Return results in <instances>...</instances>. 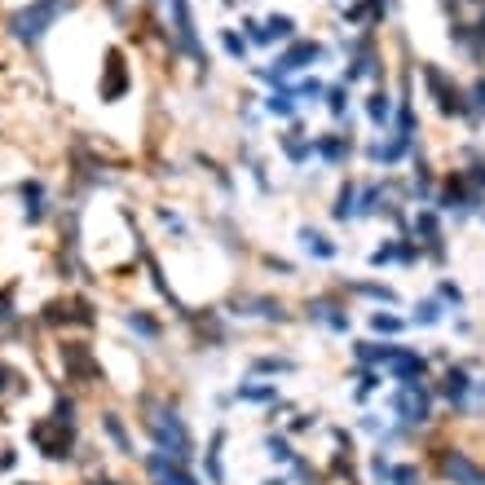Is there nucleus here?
I'll use <instances>...</instances> for the list:
<instances>
[{"mask_svg":"<svg viewBox=\"0 0 485 485\" xmlns=\"http://www.w3.org/2000/svg\"><path fill=\"white\" fill-rule=\"evenodd\" d=\"M132 424L142 428L146 446H154V450H163V455H173V459H181V463L199 459V437L190 428L185 410L173 402V393L142 388V393H137V419H132Z\"/></svg>","mask_w":485,"mask_h":485,"instance_id":"f257e3e1","label":"nucleus"},{"mask_svg":"<svg viewBox=\"0 0 485 485\" xmlns=\"http://www.w3.org/2000/svg\"><path fill=\"white\" fill-rule=\"evenodd\" d=\"M79 9V0H23L5 14V36L23 49H40L49 40V31L62 18H71Z\"/></svg>","mask_w":485,"mask_h":485,"instance_id":"f03ea898","label":"nucleus"},{"mask_svg":"<svg viewBox=\"0 0 485 485\" xmlns=\"http://www.w3.org/2000/svg\"><path fill=\"white\" fill-rule=\"evenodd\" d=\"M26 446L45 463L76 468L79 455H84V446H89V437H84V428H71V424L53 419L49 410H45V415H31V419H26Z\"/></svg>","mask_w":485,"mask_h":485,"instance_id":"7ed1b4c3","label":"nucleus"},{"mask_svg":"<svg viewBox=\"0 0 485 485\" xmlns=\"http://www.w3.org/2000/svg\"><path fill=\"white\" fill-rule=\"evenodd\" d=\"M388 419L419 437V428H428V424L437 419V388H433V380L393 384V388H388Z\"/></svg>","mask_w":485,"mask_h":485,"instance_id":"20e7f679","label":"nucleus"},{"mask_svg":"<svg viewBox=\"0 0 485 485\" xmlns=\"http://www.w3.org/2000/svg\"><path fill=\"white\" fill-rule=\"evenodd\" d=\"M93 433H98V446L106 455H115L120 463H137V424L124 415L120 402H98L93 406Z\"/></svg>","mask_w":485,"mask_h":485,"instance_id":"39448f33","label":"nucleus"},{"mask_svg":"<svg viewBox=\"0 0 485 485\" xmlns=\"http://www.w3.org/2000/svg\"><path fill=\"white\" fill-rule=\"evenodd\" d=\"M305 322L322 327L327 335H353V300L340 287H322L305 300Z\"/></svg>","mask_w":485,"mask_h":485,"instance_id":"423d86ee","label":"nucleus"},{"mask_svg":"<svg viewBox=\"0 0 485 485\" xmlns=\"http://www.w3.org/2000/svg\"><path fill=\"white\" fill-rule=\"evenodd\" d=\"M477 371H481V362H477V358L446 362V366H441V375L433 380L437 402H446L455 415H472V388H477Z\"/></svg>","mask_w":485,"mask_h":485,"instance_id":"0eeeda50","label":"nucleus"},{"mask_svg":"<svg viewBox=\"0 0 485 485\" xmlns=\"http://www.w3.org/2000/svg\"><path fill=\"white\" fill-rule=\"evenodd\" d=\"M14 199H18V221H23L26 230H45L53 216H58L49 181L36 177V173H26V177L14 181Z\"/></svg>","mask_w":485,"mask_h":485,"instance_id":"6e6552de","label":"nucleus"},{"mask_svg":"<svg viewBox=\"0 0 485 485\" xmlns=\"http://www.w3.org/2000/svg\"><path fill=\"white\" fill-rule=\"evenodd\" d=\"M230 318H238V322H265V327H287L296 313L274 291H238L230 300Z\"/></svg>","mask_w":485,"mask_h":485,"instance_id":"1a4fd4ad","label":"nucleus"},{"mask_svg":"<svg viewBox=\"0 0 485 485\" xmlns=\"http://www.w3.org/2000/svg\"><path fill=\"white\" fill-rule=\"evenodd\" d=\"M137 472H142V481L146 485H207L199 472H195V463H181L173 455H163V450H154L146 446L142 455H137Z\"/></svg>","mask_w":485,"mask_h":485,"instance_id":"9d476101","label":"nucleus"},{"mask_svg":"<svg viewBox=\"0 0 485 485\" xmlns=\"http://www.w3.org/2000/svg\"><path fill=\"white\" fill-rule=\"evenodd\" d=\"M102 79H98V98H102L106 106L124 102L128 93H132V84H137V76H132V67H128V53L120 49V45H106L102 49Z\"/></svg>","mask_w":485,"mask_h":485,"instance_id":"9b49d317","label":"nucleus"},{"mask_svg":"<svg viewBox=\"0 0 485 485\" xmlns=\"http://www.w3.org/2000/svg\"><path fill=\"white\" fill-rule=\"evenodd\" d=\"M358 154V137L353 128H327V132H313V159L322 168H349Z\"/></svg>","mask_w":485,"mask_h":485,"instance_id":"f8f14e48","label":"nucleus"},{"mask_svg":"<svg viewBox=\"0 0 485 485\" xmlns=\"http://www.w3.org/2000/svg\"><path fill=\"white\" fill-rule=\"evenodd\" d=\"M437 477L446 485H485V463H477L468 450H437Z\"/></svg>","mask_w":485,"mask_h":485,"instance_id":"ddd939ff","label":"nucleus"},{"mask_svg":"<svg viewBox=\"0 0 485 485\" xmlns=\"http://www.w3.org/2000/svg\"><path fill=\"white\" fill-rule=\"evenodd\" d=\"M120 322H124V332L132 335L137 344H146V349L163 344V335H168L163 318H159L154 309H146V305H128V309H120Z\"/></svg>","mask_w":485,"mask_h":485,"instance_id":"4468645a","label":"nucleus"},{"mask_svg":"<svg viewBox=\"0 0 485 485\" xmlns=\"http://www.w3.org/2000/svg\"><path fill=\"white\" fill-rule=\"evenodd\" d=\"M419 260H424V252H419V243H415L410 234L380 238V248L366 256V265H371V269H384V265H402V269H410V265H419Z\"/></svg>","mask_w":485,"mask_h":485,"instance_id":"2eb2a0df","label":"nucleus"},{"mask_svg":"<svg viewBox=\"0 0 485 485\" xmlns=\"http://www.w3.org/2000/svg\"><path fill=\"white\" fill-rule=\"evenodd\" d=\"M226 441H230V428L226 424H216L207 441L199 446V468H204V481L207 485H226L230 481V472H226Z\"/></svg>","mask_w":485,"mask_h":485,"instance_id":"dca6fc26","label":"nucleus"},{"mask_svg":"<svg viewBox=\"0 0 485 485\" xmlns=\"http://www.w3.org/2000/svg\"><path fill=\"white\" fill-rule=\"evenodd\" d=\"M279 154L287 159V168H309L313 163V132H305V120H296V124H282L279 132Z\"/></svg>","mask_w":485,"mask_h":485,"instance_id":"f3484780","label":"nucleus"},{"mask_svg":"<svg viewBox=\"0 0 485 485\" xmlns=\"http://www.w3.org/2000/svg\"><path fill=\"white\" fill-rule=\"evenodd\" d=\"M296 243H300V256H305V260H313V265H335V260H340V252H344L332 234L318 230V226H309V221H305V226H296Z\"/></svg>","mask_w":485,"mask_h":485,"instance_id":"a211bd4d","label":"nucleus"},{"mask_svg":"<svg viewBox=\"0 0 485 485\" xmlns=\"http://www.w3.org/2000/svg\"><path fill=\"white\" fill-rule=\"evenodd\" d=\"M428 353H419V349H410L406 340L397 344V353H393V362L384 366V375H388V384H406V380H428Z\"/></svg>","mask_w":485,"mask_h":485,"instance_id":"6ab92c4d","label":"nucleus"},{"mask_svg":"<svg viewBox=\"0 0 485 485\" xmlns=\"http://www.w3.org/2000/svg\"><path fill=\"white\" fill-rule=\"evenodd\" d=\"M335 287H340L349 300H371L375 309H393L397 300H402V296H397V287H388V282H375V279H358V282H353V279H340Z\"/></svg>","mask_w":485,"mask_h":485,"instance_id":"aec40b11","label":"nucleus"},{"mask_svg":"<svg viewBox=\"0 0 485 485\" xmlns=\"http://www.w3.org/2000/svg\"><path fill=\"white\" fill-rule=\"evenodd\" d=\"M393 111H397V93H393L388 84H371V93L362 98V115H366V124L375 128V132H388Z\"/></svg>","mask_w":485,"mask_h":485,"instance_id":"412c9836","label":"nucleus"},{"mask_svg":"<svg viewBox=\"0 0 485 485\" xmlns=\"http://www.w3.org/2000/svg\"><path fill=\"white\" fill-rule=\"evenodd\" d=\"M234 402L238 406H279L282 402V388L279 380H256V375H243V380L234 384Z\"/></svg>","mask_w":485,"mask_h":485,"instance_id":"4be33fe9","label":"nucleus"},{"mask_svg":"<svg viewBox=\"0 0 485 485\" xmlns=\"http://www.w3.org/2000/svg\"><path fill=\"white\" fill-rule=\"evenodd\" d=\"M260 115H265V120H279V124H296V120H300V102H296L291 84H282V89H265V98H260Z\"/></svg>","mask_w":485,"mask_h":485,"instance_id":"5701e85b","label":"nucleus"},{"mask_svg":"<svg viewBox=\"0 0 485 485\" xmlns=\"http://www.w3.org/2000/svg\"><path fill=\"white\" fill-rule=\"evenodd\" d=\"M358 195H362V181L358 177H340L332 195V221L335 226H358Z\"/></svg>","mask_w":485,"mask_h":485,"instance_id":"b1692460","label":"nucleus"},{"mask_svg":"<svg viewBox=\"0 0 485 485\" xmlns=\"http://www.w3.org/2000/svg\"><path fill=\"white\" fill-rule=\"evenodd\" d=\"M300 371V358H287V353H252L243 375H256V380H279V375H296Z\"/></svg>","mask_w":485,"mask_h":485,"instance_id":"393cba45","label":"nucleus"},{"mask_svg":"<svg viewBox=\"0 0 485 485\" xmlns=\"http://www.w3.org/2000/svg\"><path fill=\"white\" fill-rule=\"evenodd\" d=\"M260 450H265V459L274 463L279 472H287V468H291V459L300 455V446L282 433V428H265V437H260Z\"/></svg>","mask_w":485,"mask_h":485,"instance_id":"a878e982","label":"nucleus"},{"mask_svg":"<svg viewBox=\"0 0 485 485\" xmlns=\"http://www.w3.org/2000/svg\"><path fill=\"white\" fill-rule=\"evenodd\" d=\"M26 318L23 309V282H0V335L9 327H18Z\"/></svg>","mask_w":485,"mask_h":485,"instance_id":"bb28decb","label":"nucleus"},{"mask_svg":"<svg viewBox=\"0 0 485 485\" xmlns=\"http://www.w3.org/2000/svg\"><path fill=\"white\" fill-rule=\"evenodd\" d=\"M446 313H450V305L446 300H437V296H424V300H415L410 305V327H419V332H433V327H441L446 322Z\"/></svg>","mask_w":485,"mask_h":485,"instance_id":"cd10ccee","label":"nucleus"},{"mask_svg":"<svg viewBox=\"0 0 485 485\" xmlns=\"http://www.w3.org/2000/svg\"><path fill=\"white\" fill-rule=\"evenodd\" d=\"M322 106H327V115L335 120V128H349V106H353V89H349L344 79H332V84H327V93H322Z\"/></svg>","mask_w":485,"mask_h":485,"instance_id":"c85d7f7f","label":"nucleus"},{"mask_svg":"<svg viewBox=\"0 0 485 485\" xmlns=\"http://www.w3.org/2000/svg\"><path fill=\"white\" fill-rule=\"evenodd\" d=\"M216 45H221V53L230 58L234 67H252V45H248V36L238 26H221L216 31Z\"/></svg>","mask_w":485,"mask_h":485,"instance_id":"c756f323","label":"nucleus"},{"mask_svg":"<svg viewBox=\"0 0 485 485\" xmlns=\"http://www.w3.org/2000/svg\"><path fill=\"white\" fill-rule=\"evenodd\" d=\"M366 327H371L375 340H402V335L410 332V322L402 313H393V309H375V313L366 318Z\"/></svg>","mask_w":485,"mask_h":485,"instance_id":"7c9ffc66","label":"nucleus"},{"mask_svg":"<svg viewBox=\"0 0 485 485\" xmlns=\"http://www.w3.org/2000/svg\"><path fill=\"white\" fill-rule=\"evenodd\" d=\"M265 36H269V49L274 45H287V40H296L300 36V23L291 18V14H265Z\"/></svg>","mask_w":485,"mask_h":485,"instance_id":"2f4dec72","label":"nucleus"},{"mask_svg":"<svg viewBox=\"0 0 485 485\" xmlns=\"http://www.w3.org/2000/svg\"><path fill=\"white\" fill-rule=\"evenodd\" d=\"M291 93H296V102H300V111H305V106H322V93H327V79H318V76H300V79H291Z\"/></svg>","mask_w":485,"mask_h":485,"instance_id":"473e14b6","label":"nucleus"},{"mask_svg":"<svg viewBox=\"0 0 485 485\" xmlns=\"http://www.w3.org/2000/svg\"><path fill=\"white\" fill-rule=\"evenodd\" d=\"M463 98H468V124L481 128L485 124V71L472 76V84L463 89Z\"/></svg>","mask_w":485,"mask_h":485,"instance_id":"72a5a7b5","label":"nucleus"},{"mask_svg":"<svg viewBox=\"0 0 485 485\" xmlns=\"http://www.w3.org/2000/svg\"><path fill=\"white\" fill-rule=\"evenodd\" d=\"M393 455L388 450H371L366 455V485H388V477H393Z\"/></svg>","mask_w":485,"mask_h":485,"instance_id":"f704fd0d","label":"nucleus"},{"mask_svg":"<svg viewBox=\"0 0 485 485\" xmlns=\"http://www.w3.org/2000/svg\"><path fill=\"white\" fill-rule=\"evenodd\" d=\"M388 485H424V463H419V459H397V463H393Z\"/></svg>","mask_w":485,"mask_h":485,"instance_id":"c9c22d12","label":"nucleus"},{"mask_svg":"<svg viewBox=\"0 0 485 485\" xmlns=\"http://www.w3.org/2000/svg\"><path fill=\"white\" fill-rule=\"evenodd\" d=\"M437 300H446V305L450 309H463V300H468V296H463V287L459 282H450V279H441L437 282V291H433Z\"/></svg>","mask_w":485,"mask_h":485,"instance_id":"e433bc0d","label":"nucleus"},{"mask_svg":"<svg viewBox=\"0 0 485 485\" xmlns=\"http://www.w3.org/2000/svg\"><path fill=\"white\" fill-rule=\"evenodd\" d=\"M384 428H388V419H384V415H375V410H362V415H358V433L380 437Z\"/></svg>","mask_w":485,"mask_h":485,"instance_id":"4c0bfd02","label":"nucleus"},{"mask_svg":"<svg viewBox=\"0 0 485 485\" xmlns=\"http://www.w3.org/2000/svg\"><path fill=\"white\" fill-rule=\"evenodd\" d=\"M260 265H265V269H269V274H282V279H296V265H291V260H282V256H260Z\"/></svg>","mask_w":485,"mask_h":485,"instance_id":"58836bf2","label":"nucleus"},{"mask_svg":"<svg viewBox=\"0 0 485 485\" xmlns=\"http://www.w3.org/2000/svg\"><path fill=\"white\" fill-rule=\"evenodd\" d=\"M485 410V371L477 375V388H472V415H481Z\"/></svg>","mask_w":485,"mask_h":485,"instance_id":"ea45409f","label":"nucleus"},{"mask_svg":"<svg viewBox=\"0 0 485 485\" xmlns=\"http://www.w3.org/2000/svg\"><path fill=\"white\" fill-rule=\"evenodd\" d=\"M472 332H477V322H472V318H463V313H455V335H463V340H468Z\"/></svg>","mask_w":485,"mask_h":485,"instance_id":"a19ab883","label":"nucleus"},{"mask_svg":"<svg viewBox=\"0 0 485 485\" xmlns=\"http://www.w3.org/2000/svg\"><path fill=\"white\" fill-rule=\"evenodd\" d=\"M260 485H291L287 472H269V477H260Z\"/></svg>","mask_w":485,"mask_h":485,"instance_id":"79ce46f5","label":"nucleus"},{"mask_svg":"<svg viewBox=\"0 0 485 485\" xmlns=\"http://www.w3.org/2000/svg\"><path fill=\"white\" fill-rule=\"evenodd\" d=\"M221 5H226V9H238V0H221Z\"/></svg>","mask_w":485,"mask_h":485,"instance_id":"37998d69","label":"nucleus"},{"mask_svg":"<svg viewBox=\"0 0 485 485\" xmlns=\"http://www.w3.org/2000/svg\"><path fill=\"white\" fill-rule=\"evenodd\" d=\"M159 5H163V0H159Z\"/></svg>","mask_w":485,"mask_h":485,"instance_id":"c03bdc74","label":"nucleus"}]
</instances>
